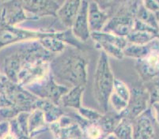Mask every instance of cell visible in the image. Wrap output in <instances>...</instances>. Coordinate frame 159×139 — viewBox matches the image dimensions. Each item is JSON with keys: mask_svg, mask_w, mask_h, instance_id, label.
<instances>
[{"mask_svg": "<svg viewBox=\"0 0 159 139\" xmlns=\"http://www.w3.org/2000/svg\"><path fill=\"white\" fill-rule=\"evenodd\" d=\"M115 77L112 73L108 56L101 52L93 78V95L98 106L104 112L108 111L109 98L113 91Z\"/></svg>", "mask_w": 159, "mask_h": 139, "instance_id": "obj_3", "label": "cell"}, {"mask_svg": "<svg viewBox=\"0 0 159 139\" xmlns=\"http://www.w3.org/2000/svg\"><path fill=\"white\" fill-rule=\"evenodd\" d=\"M103 139H118L116 136L113 134V133H111V134H107V136L105 137H104Z\"/></svg>", "mask_w": 159, "mask_h": 139, "instance_id": "obj_33", "label": "cell"}, {"mask_svg": "<svg viewBox=\"0 0 159 139\" xmlns=\"http://www.w3.org/2000/svg\"><path fill=\"white\" fill-rule=\"evenodd\" d=\"M157 35L148 32L135 31L132 30L126 37L128 43L139 44V45H147L153 40L156 38Z\"/></svg>", "mask_w": 159, "mask_h": 139, "instance_id": "obj_22", "label": "cell"}, {"mask_svg": "<svg viewBox=\"0 0 159 139\" xmlns=\"http://www.w3.org/2000/svg\"><path fill=\"white\" fill-rule=\"evenodd\" d=\"M25 89L39 99L51 101L57 105H59L62 96L70 89L58 83L51 73L42 81L30 85Z\"/></svg>", "mask_w": 159, "mask_h": 139, "instance_id": "obj_6", "label": "cell"}, {"mask_svg": "<svg viewBox=\"0 0 159 139\" xmlns=\"http://www.w3.org/2000/svg\"><path fill=\"white\" fill-rule=\"evenodd\" d=\"M151 52V49L149 44L147 45H139L134 43H128L123 50L124 56L136 59L137 60L143 59L147 57Z\"/></svg>", "mask_w": 159, "mask_h": 139, "instance_id": "obj_20", "label": "cell"}, {"mask_svg": "<svg viewBox=\"0 0 159 139\" xmlns=\"http://www.w3.org/2000/svg\"><path fill=\"white\" fill-rule=\"evenodd\" d=\"M151 112H152L153 117L155 119L157 123L159 124V102L153 103Z\"/></svg>", "mask_w": 159, "mask_h": 139, "instance_id": "obj_32", "label": "cell"}, {"mask_svg": "<svg viewBox=\"0 0 159 139\" xmlns=\"http://www.w3.org/2000/svg\"><path fill=\"white\" fill-rule=\"evenodd\" d=\"M79 114L82 119H84L89 123H98L102 118V114L90 108H86L85 107H81L79 110Z\"/></svg>", "mask_w": 159, "mask_h": 139, "instance_id": "obj_26", "label": "cell"}, {"mask_svg": "<svg viewBox=\"0 0 159 139\" xmlns=\"http://www.w3.org/2000/svg\"><path fill=\"white\" fill-rule=\"evenodd\" d=\"M142 3L146 9L154 14L159 11V1L149 0V1H143V2H142Z\"/></svg>", "mask_w": 159, "mask_h": 139, "instance_id": "obj_30", "label": "cell"}, {"mask_svg": "<svg viewBox=\"0 0 159 139\" xmlns=\"http://www.w3.org/2000/svg\"><path fill=\"white\" fill-rule=\"evenodd\" d=\"M108 103L112 106L114 112L117 113V114H122L127 109L128 105V103L127 101L123 100L113 92L111 94Z\"/></svg>", "mask_w": 159, "mask_h": 139, "instance_id": "obj_25", "label": "cell"}, {"mask_svg": "<svg viewBox=\"0 0 159 139\" xmlns=\"http://www.w3.org/2000/svg\"><path fill=\"white\" fill-rule=\"evenodd\" d=\"M20 111L14 107L0 108V122L11 121L18 116Z\"/></svg>", "mask_w": 159, "mask_h": 139, "instance_id": "obj_28", "label": "cell"}, {"mask_svg": "<svg viewBox=\"0 0 159 139\" xmlns=\"http://www.w3.org/2000/svg\"><path fill=\"white\" fill-rule=\"evenodd\" d=\"M122 114H117L116 112H105L102 115V118L98 122V124L103 130L105 134H111L113 132L114 129L119 123L121 119L123 118Z\"/></svg>", "mask_w": 159, "mask_h": 139, "instance_id": "obj_19", "label": "cell"}, {"mask_svg": "<svg viewBox=\"0 0 159 139\" xmlns=\"http://www.w3.org/2000/svg\"><path fill=\"white\" fill-rule=\"evenodd\" d=\"M136 69L145 82L155 78L159 75V55L151 51L147 57L137 60Z\"/></svg>", "mask_w": 159, "mask_h": 139, "instance_id": "obj_14", "label": "cell"}, {"mask_svg": "<svg viewBox=\"0 0 159 139\" xmlns=\"http://www.w3.org/2000/svg\"><path fill=\"white\" fill-rule=\"evenodd\" d=\"M51 61L40 60L25 66L17 78V83L24 88L37 83L48 76L51 73Z\"/></svg>", "mask_w": 159, "mask_h": 139, "instance_id": "obj_7", "label": "cell"}, {"mask_svg": "<svg viewBox=\"0 0 159 139\" xmlns=\"http://www.w3.org/2000/svg\"><path fill=\"white\" fill-rule=\"evenodd\" d=\"M10 130H11L10 121L0 122V138H2L7 133H9Z\"/></svg>", "mask_w": 159, "mask_h": 139, "instance_id": "obj_31", "label": "cell"}, {"mask_svg": "<svg viewBox=\"0 0 159 139\" xmlns=\"http://www.w3.org/2000/svg\"><path fill=\"white\" fill-rule=\"evenodd\" d=\"M153 119L152 112L147 109L133 120V139H152L154 134Z\"/></svg>", "mask_w": 159, "mask_h": 139, "instance_id": "obj_12", "label": "cell"}, {"mask_svg": "<svg viewBox=\"0 0 159 139\" xmlns=\"http://www.w3.org/2000/svg\"><path fill=\"white\" fill-rule=\"evenodd\" d=\"M155 17L156 19H157V25H158V31H159V11L155 13Z\"/></svg>", "mask_w": 159, "mask_h": 139, "instance_id": "obj_34", "label": "cell"}, {"mask_svg": "<svg viewBox=\"0 0 159 139\" xmlns=\"http://www.w3.org/2000/svg\"><path fill=\"white\" fill-rule=\"evenodd\" d=\"M88 7L89 2L82 1L77 17L70 29L74 37L81 43H86L91 38V32L88 20Z\"/></svg>", "mask_w": 159, "mask_h": 139, "instance_id": "obj_11", "label": "cell"}, {"mask_svg": "<svg viewBox=\"0 0 159 139\" xmlns=\"http://www.w3.org/2000/svg\"><path fill=\"white\" fill-rule=\"evenodd\" d=\"M112 92H115L116 95L119 96L120 97H121L128 103L129 102L130 98H131V90L128 85L123 81L115 78Z\"/></svg>", "mask_w": 159, "mask_h": 139, "instance_id": "obj_24", "label": "cell"}, {"mask_svg": "<svg viewBox=\"0 0 159 139\" xmlns=\"http://www.w3.org/2000/svg\"><path fill=\"white\" fill-rule=\"evenodd\" d=\"M0 17L2 23L15 27H18L19 25L28 20V17L22 7L21 1L2 2Z\"/></svg>", "mask_w": 159, "mask_h": 139, "instance_id": "obj_10", "label": "cell"}, {"mask_svg": "<svg viewBox=\"0 0 159 139\" xmlns=\"http://www.w3.org/2000/svg\"><path fill=\"white\" fill-rule=\"evenodd\" d=\"M63 2L56 1H21L28 20H37L46 17H56V12Z\"/></svg>", "mask_w": 159, "mask_h": 139, "instance_id": "obj_8", "label": "cell"}, {"mask_svg": "<svg viewBox=\"0 0 159 139\" xmlns=\"http://www.w3.org/2000/svg\"><path fill=\"white\" fill-rule=\"evenodd\" d=\"M46 123H47L44 112L39 108L33 109L30 113V116H29L28 127L30 137H35L37 133L44 128Z\"/></svg>", "mask_w": 159, "mask_h": 139, "instance_id": "obj_18", "label": "cell"}, {"mask_svg": "<svg viewBox=\"0 0 159 139\" xmlns=\"http://www.w3.org/2000/svg\"><path fill=\"white\" fill-rule=\"evenodd\" d=\"M2 74L0 73V85H1V82H2Z\"/></svg>", "mask_w": 159, "mask_h": 139, "instance_id": "obj_35", "label": "cell"}, {"mask_svg": "<svg viewBox=\"0 0 159 139\" xmlns=\"http://www.w3.org/2000/svg\"><path fill=\"white\" fill-rule=\"evenodd\" d=\"M112 133L118 139H133L132 121L127 117H123Z\"/></svg>", "mask_w": 159, "mask_h": 139, "instance_id": "obj_21", "label": "cell"}, {"mask_svg": "<svg viewBox=\"0 0 159 139\" xmlns=\"http://www.w3.org/2000/svg\"><path fill=\"white\" fill-rule=\"evenodd\" d=\"M88 64L81 50L67 46L50 63L51 74L59 84L69 89L85 86L87 82Z\"/></svg>", "mask_w": 159, "mask_h": 139, "instance_id": "obj_2", "label": "cell"}, {"mask_svg": "<svg viewBox=\"0 0 159 139\" xmlns=\"http://www.w3.org/2000/svg\"><path fill=\"white\" fill-rule=\"evenodd\" d=\"M30 113V112H27V111H22V112H20L18 116L15 118L18 127H19L22 134L29 138H30V134H29L28 122Z\"/></svg>", "mask_w": 159, "mask_h": 139, "instance_id": "obj_27", "label": "cell"}, {"mask_svg": "<svg viewBox=\"0 0 159 139\" xmlns=\"http://www.w3.org/2000/svg\"><path fill=\"white\" fill-rule=\"evenodd\" d=\"M112 14L100 7L98 2H89L88 20L91 33L102 32Z\"/></svg>", "mask_w": 159, "mask_h": 139, "instance_id": "obj_13", "label": "cell"}, {"mask_svg": "<svg viewBox=\"0 0 159 139\" xmlns=\"http://www.w3.org/2000/svg\"><path fill=\"white\" fill-rule=\"evenodd\" d=\"M82 1H66L56 12V18L65 29H70L80 9Z\"/></svg>", "mask_w": 159, "mask_h": 139, "instance_id": "obj_15", "label": "cell"}, {"mask_svg": "<svg viewBox=\"0 0 159 139\" xmlns=\"http://www.w3.org/2000/svg\"><path fill=\"white\" fill-rule=\"evenodd\" d=\"M136 19L143 21L145 24L148 25L151 28L157 30L158 32V25H157V19H156L155 14L152 13L151 11H148L143 7L142 2H140L139 6L138 11L136 13Z\"/></svg>", "mask_w": 159, "mask_h": 139, "instance_id": "obj_23", "label": "cell"}, {"mask_svg": "<svg viewBox=\"0 0 159 139\" xmlns=\"http://www.w3.org/2000/svg\"><path fill=\"white\" fill-rule=\"evenodd\" d=\"M150 95L147 89L144 90L140 88L134 89L131 91V98L128 102V108L122 113V115L133 121L148 109Z\"/></svg>", "mask_w": 159, "mask_h": 139, "instance_id": "obj_9", "label": "cell"}, {"mask_svg": "<svg viewBox=\"0 0 159 139\" xmlns=\"http://www.w3.org/2000/svg\"><path fill=\"white\" fill-rule=\"evenodd\" d=\"M157 38H158V39H159V33H158V34H157Z\"/></svg>", "mask_w": 159, "mask_h": 139, "instance_id": "obj_36", "label": "cell"}, {"mask_svg": "<svg viewBox=\"0 0 159 139\" xmlns=\"http://www.w3.org/2000/svg\"><path fill=\"white\" fill-rule=\"evenodd\" d=\"M140 2H127L118 7L102 32L126 38L132 31Z\"/></svg>", "mask_w": 159, "mask_h": 139, "instance_id": "obj_4", "label": "cell"}, {"mask_svg": "<svg viewBox=\"0 0 159 139\" xmlns=\"http://www.w3.org/2000/svg\"><path fill=\"white\" fill-rule=\"evenodd\" d=\"M36 108H39L44 112L47 123H56L63 115V111L60 105L46 100L39 99L36 104Z\"/></svg>", "mask_w": 159, "mask_h": 139, "instance_id": "obj_16", "label": "cell"}, {"mask_svg": "<svg viewBox=\"0 0 159 139\" xmlns=\"http://www.w3.org/2000/svg\"><path fill=\"white\" fill-rule=\"evenodd\" d=\"M0 93L3 94L20 112H31L36 108V104L39 100L28 89L18 83L11 82L3 75L0 85Z\"/></svg>", "mask_w": 159, "mask_h": 139, "instance_id": "obj_5", "label": "cell"}, {"mask_svg": "<svg viewBox=\"0 0 159 139\" xmlns=\"http://www.w3.org/2000/svg\"><path fill=\"white\" fill-rule=\"evenodd\" d=\"M85 90V86H75L70 88L67 92L60 99L59 105L64 108H71L79 110L82 107V95Z\"/></svg>", "mask_w": 159, "mask_h": 139, "instance_id": "obj_17", "label": "cell"}, {"mask_svg": "<svg viewBox=\"0 0 159 139\" xmlns=\"http://www.w3.org/2000/svg\"><path fill=\"white\" fill-rule=\"evenodd\" d=\"M56 56L48 52L38 40L21 42L0 49V73L17 83L18 74L30 63L52 61Z\"/></svg>", "mask_w": 159, "mask_h": 139, "instance_id": "obj_1", "label": "cell"}, {"mask_svg": "<svg viewBox=\"0 0 159 139\" xmlns=\"http://www.w3.org/2000/svg\"><path fill=\"white\" fill-rule=\"evenodd\" d=\"M132 30H135V31L148 32V33H154V34H156V35L158 34V32H157V30L151 28L150 26H149L148 25L145 24L144 22L136 19V18H135V22H134V25H133Z\"/></svg>", "mask_w": 159, "mask_h": 139, "instance_id": "obj_29", "label": "cell"}]
</instances>
